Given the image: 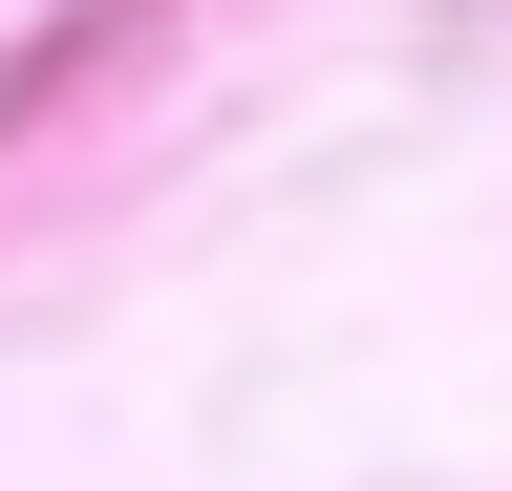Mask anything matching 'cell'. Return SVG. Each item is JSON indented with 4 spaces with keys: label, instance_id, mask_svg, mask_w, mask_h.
<instances>
[]
</instances>
